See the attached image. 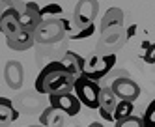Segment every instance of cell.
Segmentation results:
<instances>
[{
    "mask_svg": "<svg viewBox=\"0 0 155 127\" xmlns=\"http://www.w3.org/2000/svg\"><path fill=\"white\" fill-rule=\"evenodd\" d=\"M73 86H75V77L64 67L60 60L49 62L36 79V90L38 94L43 95L68 94V92H73Z\"/></svg>",
    "mask_w": 155,
    "mask_h": 127,
    "instance_id": "cell-1",
    "label": "cell"
},
{
    "mask_svg": "<svg viewBox=\"0 0 155 127\" xmlns=\"http://www.w3.org/2000/svg\"><path fill=\"white\" fill-rule=\"evenodd\" d=\"M64 64V67L68 69V71L77 79V77H81L82 71H84V58L79 54V52H73V51H68L64 54V58L60 60Z\"/></svg>",
    "mask_w": 155,
    "mask_h": 127,
    "instance_id": "cell-15",
    "label": "cell"
},
{
    "mask_svg": "<svg viewBox=\"0 0 155 127\" xmlns=\"http://www.w3.org/2000/svg\"><path fill=\"white\" fill-rule=\"evenodd\" d=\"M75 127H79V125H75Z\"/></svg>",
    "mask_w": 155,
    "mask_h": 127,
    "instance_id": "cell-27",
    "label": "cell"
},
{
    "mask_svg": "<svg viewBox=\"0 0 155 127\" xmlns=\"http://www.w3.org/2000/svg\"><path fill=\"white\" fill-rule=\"evenodd\" d=\"M88 127H103V125H101V123H99V122H92V123H90V125H88Z\"/></svg>",
    "mask_w": 155,
    "mask_h": 127,
    "instance_id": "cell-25",
    "label": "cell"
},
{
    "mask_svg": "<svg viewBox=\"0 0 155 127\" xmlns=\"http://www.w3.org/2000/svg\"><path fill=\"white\" fill-rule=\"evenodd\" d=\"M114 127H144L142 123V118L138 116H125V118H121V120H116V125Z\"/></svg>",
    "mask_w": 155,
    "mask_h": 127,
    "instance_id": "cell-20",
    "label": "cell"
},
{
    "mask_svg": "<svg viewBox=\"0 0 155 127\" xmlns=\"http://www.w3.org/2000/svg\"><path fill=\"white\" fill-rule=\"evenodd\" d=\"M110 90L114 92L118 99L124 101H137L140 95V86L129 77H116L110 84Z\"/></svg>",
    "mask_w": 155,
    "mask_h": 127,
    "instance_id": "cell-6",
    "label": "cell"
},
{
    "mask_svg": "<svg viewBox=\"0 0 155 127\" xmlns=\"http://www.w3.org/2000/svg\"><path fill=\"white\" fill-rule=\"evenodd\" d=\"M94 32H95V26H94V22H90V25H86V26H81L79 32H75L73 39H86V38L94 36Z\"/></svg>",
    "mask_w": 155,
    "mask_h": 127,
    "instance_id": "cell-21",
    "label": "cell"
},
{
    "mask_svg": "<svg viewBox=\"0 0 155 127\" xmlns=\"http://www.w3.org/2000/svg\"><path fill=\"white\" fill-rule=\"evenodd\" d=\"M114 65H116V54H94L90 58H84L82 75L92 80H99L112 71Z\"/></svg>",
    "mask_w": 155,
    "mask_h": 127,
    "instance_id": "cell-3",
    "label": "cell"
},
{
    "mask_svg": "<svg viewBox=\"0 0 155 127\" xmlns=\"http://www.w3.org/2000/svg\"><path fill=\"white\" fill-rule=\"evenodd\" d=\"M4 75H6V82L12 90H19L23 86V65H21L17 60H12L6 64V69H4Z\"/></svg>",
    "mask_w": 155,
    "mask_h": 127,
    "instance_id": "cell-14",
    "label": "cell"
},
{
    "mask_svg": "<svg viewBox=\"0 0 155 127\" xmlns=\"http://www.w3.org/2000/svg\"><path fill=\"white\" fill-rule=\"evenodd\" d=\"M30 127H45V125H41V123H39V125H30Z\"/></svg>",
    "mask_w": 155,
    "mask_h": 127,
    "instance_id": "cell-26",
    "label": "cell"
},
{
    "mask_svg": "<svg viewBox=\"0 0 155 127\" xmlns=\"http://www.w3.org/2000/svg\"><path fill=\"white\" fill-rule=\"evenodd\" d=\"M68 30H69V22L64 19H43L34 32V38H36V43L51 45V43L62 41Z\"/></svg>",
    "mask_w": 155,
    "mask_h": 127,
    "instance_id": "cell-2",
    "label": "cell"
},
{
    "mask_svg": "<svg viewBox=\"0 0 155 127\" xmlns=\"http://www.w3.org/2000/svg\"><path fill=\"white\" fill-rule=\"evenodd\" d=\"M49 103H51V107L62 110L65 116H77L81 112V107H82V103L79 101V97L73 92H68V94H52V95H49Z\"/></svg>",
    "mask_w": 155,
    "mask_h": 127,
    "instance_id": "cell-5",
    "label": "cell"
},
{
    "mask_svg": "<svg viewBox=\"0 0 155 127\" xmlns=\"http://www.w3.org/2000/svg\"><path fill=\"white\" fill-rule=\"evenodd\" d=\"M127 41L124 30L121 32H108V34H101V39H99L97 51L105 52V54H114V51L121 49V45Z\"/></svg>",
    "mask_w": 155,
    "mask_h": 127,
    "instance_id": "cell-11",
    "label": "cell"
},
{
    "mask_svg": "<svg viewBox=\"0 0 155 127\" xmlns=\"http://www.w3.org/2000/svg\"><path fill=\"white\" fill-rule=\"evenodd\" d=\"M142 58H144V62H146V64H155V43L153 45H150V47L146 49V52H144V56H142Z\"/></svg>",
    "mask_w": 155,
    "mask_h": 127,
    "instance_id": "cell-23",
    "label": "cell"
},
{
    "mask_svg": "<svg viewBox=\"0 0 155 127\" xmlns=\"http://www.w3.org/2000/svg\"><path fill=\"white\" fill-rule=\"evenodd\" d=\"M142 123L144 127H155V99L150 101V105L146 107V112L142 116Z\"/></svg>",
    "mask_w": 155,
    "mask_h": 127,
    "instance_id": "cell-19",
    "label": "cell"
},
{
    "mask_svg": "<svg viewBox=\"0 0 155 127\" xmlns=\"http://www.w3.org/2000/svg\"><path fill=\"white\" fill-rule=\"evenodd\" d=\"M62 11H64V8L60 4H47V6L41 8V15L45 19V15H60Z\"/></svg>",
    "mask_w": 155,
    "mask_h": 127,
    "instance_id": "cell-22",
    "label": "cell"
},
{
    "mask_svg": "<svg viewBox=\"0 0 155 127\" xmlns=\"http://www.w3.org/2000/svg\"><path fill=\"white\" fill-rule=\"evenodd\" d=\"M13 6H17V4H15V0H0V17H2V13H4L6 9L13 8Z\"/></svg>",
    "mask_w": 155,
    "mask_h": 127,
    "instance_id": "cell-24",
    "label": "cell"
},
{
    "mask_svg": "<svg viewBox=\"0 0 155 127\" xmlns=\"http://www.w3.org/2000/svg\"><path fill=\"white\" fill-rule=\"evenodd\" d=\"M64 120H65L64 112L54 109V107L45 109L39 116V123L45 125V127H64Z\"/></svg>",
    "mask_w": 155,
    "mask_h": 127,
    "instance_id": "cell-17",
    "label": "cell"
},
{
    "mask_svg": "<svg viewBox=\"0 0 155 127\" xmlns=\"http://www.w3.org/2000/svg\"><path fill=\"white\" fill-rule=\"evenodd\" d=\"M19 118V112L13 107L12 99L0 95V127H8L9 123H13Z\"/></svg>",
    "mask_w": 155,
    "mask_h": 127,
    "instance_id": "cell-16",
    "label": "cell"
},
{
    "mask_svg": "<svg viewBox=\"0 0 155 127\" xmlns=\"http://www.w3.org/2000/svg\"><path fill=\"white\" fill-rule=\"evenodd\" d=\"M41 21H43L41 8L36 2H28V4H25L23 8L19 9V22H21V28H23V30L34 34Z\"/></svg>",
    "mask_w": 155,
    "mask_h": 127,
    "instance_id": "cell-7",
    "label": "cell"
},
{
    "mask_svg": "<svg viewBox=\"0 0 155 127\" xmlns=\"http://www.w3.org/2000/svg\"><path fill=\"white\" fill-rule=\"evenodd\" d=\"M99 90H101V86L97 84V80H92L84 75L75 79L73 92H75V95L79 97V101L88 109H97L99 107Z\"/></svg>",
    "mask_w": 155,
    "mask_h": 127,
    "instance_id": "cell-4",
    "label": "cell"
},
{
    "mask_svg": "<svg viewBox=\"0 0 155 127\" xmlns=\"http://www.w3.org/2000/svg\"><path fill=\"white\" fill-rule=\"evenodd\" d=\"M6 43L12 51H28L36 45V38L32 32H26L21 28L12 36H6Z\"/></svg>",
    "mask_w": 155,
    "mask_h": 127,
    "instance_id": "cell-12",
    "label": "cell"
},
{
    "mask_svg": "<svg viewBox=\"0 0 155 127\" xmlns=\"http://www.w3.org/2000/svg\"><path fill=\"white\" fill-rule=\"evenodd\" d=\"M97 11H99L97 0H79L73 11V19L77 26H86L94 22V19L97 17Z\"/></svg>",
    "mask_w": 155,
    "mask_h": 127,
    "instance_id": "cell-8",
    "label": "cell"
},
{
    "mask_svg": "<svg viewBox=\"0 0 155 127\" xmlns=\"http://www.w3.org/2000/svg\"><path fill=\"white\" fill-rule=\"evenodd\" d=\"M124 30V11L120 8H110L101 19V26L99 32L108 34V32H121Z\"/></svg>",
    "mask_w": 155,
    "mask_h": 127,
    "instance_id": "cell-10",
    "label": "cell"
},
{
    "mask_svg": "<svg viewBox=\"0 0 155 127\" xmlns=\"http://www.w3.org/2000/svg\"><path fill=\"white\" fill-rule=\"evenodd\" d=\"M131 114H133V101L118 99V105H116V109H114V122L125 118V116H131Z\"/></svg>",
    "mask_w": 155,
    "mask_h": 127,
    "instance_id": "cell-18",
    "label": "cell"
},
{
    "mask_svg": "<svg viewBox=\"0 0 155 127\" xmlns=\"http://www.w3.org/2000/svg\"><path fill=\"white\" fill-rule=\"evenodd\" d=\"M19 6H13L6 9L2 17H0V30H2L4 36H12L17 30H21V22H19Z\"/></svg>",
    "mask_w": 155,
    "mask_h": 127,
    "instance_id": "cell-13",
    "label": "cell"
},
{
    "mask_svg": "<svg viewBox=\"0 0 155 127\" xmlns=\"http://www.w3.org/2000/svg\"><path fill=\"white\" fill-rule=\"evenodd\" d=\"M116 105H118V97L114 95V92L110 88L101 86V90H99V107H97L101 118H105L107 122H112Z\"/></svg>",
    "mask_w": 155,
    "mask_h": 127,
    "instance_id": "cell-9",
    "label": "cell"
}]
</instances>
